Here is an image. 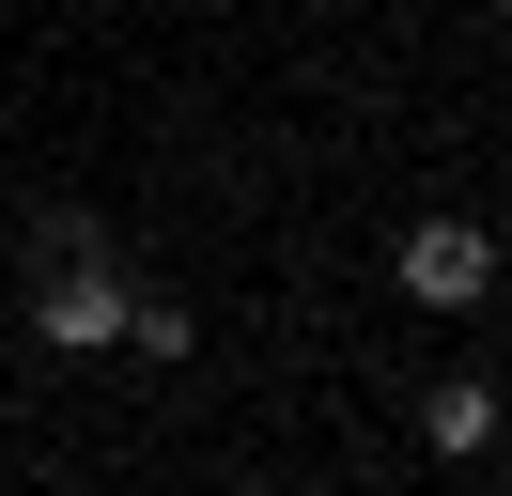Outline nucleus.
I'll return each instance as SVG.
<instances>
[{
	"mask_svg": "<svg viewBox=\"0 0 512 496\" xmlns=\"http://www.w3.org/2000/svg\"><path fill=\"white\" fill-rule=\"evenodd\" d=\"M32 341L47 357H109L125 341V264H109L78 217H47V279H32Z\"/></svg>",
	"mask_w": 512,
	"mask_h": 496,
	"instance_id": "1",
	"label": "nucleus"
},
{
	"mask_svg": "<svg viewBox=\"0 0 512 496\" xmlns=\"http://www.w3.org/2000/svg\"><path fill=\"white\" fill-rule=\"evenodd\" d=\"M388 279H404L419 310H481L497 295V248H481V217H419V233L388 248Z\"/></svg>",
	"mask_w": 512,
	"mask_h": 496,
	"instance_id": "2",
	"label": "nucleus"
},
{
	"mask_svg": "<svg viewBox=\"0 0 512 496\" xmlns=\"http://www.w3.org/2000/svg\"><path fill=\"white\" fill-rule=\"evenodd\" d=\"M419 434H435L450 465H466V450H497V388H466V372H450V388H419Z\"/></svg>",
	"mask_w": 512,
	"mask_h": 496,
	"instance_id": "3",
	"label": "nucleus"
},
{
	"mask_svg": "<svg viewBox=\"0 0 512 496\" xmlns=\"http://www.w3.org/2000/svg\"><path fill=\"white\" fill-rule=\"evenodd\" d=\"M125 341H140V357H187L202 310H187V295H125Z\"/></svg>",
	"mask_w": 512,
	"mask_h": 496,
	"instance_id": "4",
	"label": "nucleus"
}]
</instances>
